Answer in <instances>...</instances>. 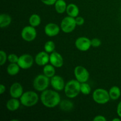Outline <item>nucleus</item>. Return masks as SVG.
<instances>
[{
	"mask_svg": "<svg viewBox=\"0 0 121 121\" xmlns=\"http://www.w3.org/2000/svg\"><path fill=\"white\" fill-rule=\"evenodd\" d=\"M41 17L37 14H32L29 18L30 25L34 27H38L41 24Z\"/></svg>",
	"mask_w": 121,
	"mask_h": 121,
	"instance_id": "obj_24",
	"label": "nucleus"
},
{
	"mask_svg": "<svg viewBox=\"0 0 121 121\" xmlns=\"http://www.w3.org/2000/svg\"><path fill=\"white\" fill-rule=\"evenodd\" d=\"M50 63L57 68H60L63 65V58L59 53L53 52L50 54Z\"/></svg>",
	"mask_w": 121,
	"mask_h": 121,
	"instance_id": "obj_13",
	"label": "nucleus"
},
{
	"mask_svg": "<svg viewBox=\"0 0 121 121\" xmlns=\"http://www.w3.org/2000/svg\"><path fill=\"white\" fill-rule=\"evenodd\" d=\"M40 100L44 106L48 108H53L59 105L61 97L57 91L46 89L41 93Z\"/></svg>",
	"mask_w": 121,
	"mask_h": 121,
	"instance_id": "obj_1",
	"label": "nucleus"
},
{
	"mask_svg": "<svg viewBox=\"0 0 121 121\" xmlns=\"http://www.w3.org/2000/svg\"><path fill=\"white\" fill-rule=\"evenodd\" d=\"M44 4L46 5H53L55 4L57 0H40Z\"/></svg>",
	"mask_w": 121,
	"mask_h": 121,
	"instance_id": "obj_31",
	"label": "nucleus"
},
{
	"mask_svg": "<svg viewBox=\"0 0 121 121\" xmlns=\"http://www.w3.org/2000/svg\"><path fill=\"white\" fill-rule=\"evenodd\" d=\"M66 13L69 16L76 18L79 15V8L76 4L71 3L67 5V8H66Z\"/></svg>",
	"mask_w": 121,
	"mask_h": 121,
	"instance_id": "obj_17",
	"label": "nucleus"
},
{
	"mask_svg": "<svg viewBox=\"0 0 121 121\" xmlns=\"http://www.w3.org/2000/svg\"><path fill=\"white\" fill-rule=\"evenodd\" d=\"M76 23L77 26H82L85 23V19L81 16H78L75 18Z\"/></svg>",
	"mask_w": 121,
	"mask_h": 121,
	"instance_id": "obj_30",
	"label": "nucleus"
},
{
	"mask_svg": "<svg viewBox=\"0 0 121 121\" xmlns=\"http://www.w3.org/2000/svg\"><path fill=\"white\" fill-rule=\"evenodd\" d=\"M50 83L49 78L44 74H39L33 80V87L38 92H43L47 89Z\"/></svg>",
	"mask_w": 121,
	"mask_h": 121,
	"instance_id": "obj_4",
	"label": "nucleus"
},
{
	"mask_svg": "<svg viewBox=\"0 0 121 121\" xmlns=\"http://www.w3.org/2000/svg\"><path fill=\"white\" fill-rule=\"evenodd\" d=\"M74 74L76 79L80 83L87 82L90 77L89 72L87 69L82 66H78L74 68Z\"/></svg>",
	"mask_w": 121,
	"mask_h": 121,
	"instance_id": "obj_7",
	"label": "nucleus"
},
{
	"mask_svg": "<svg viewBox=\"0 0 121 121\" xmlns=\"http://www.w3.org/2000/svg\"><path fill=\"white\" fill-rule=\"evenodd\" d=\"M76 26L75 18L68 15L61 20L60 28L63 33H70L74 30Z\"/></svg>",
	"mask_w": 121,
	"mask_h": 121,
	"instance_id": "obj_6",
	"label": "nucleus"
},
{
	"mask_svg": "<svg viewBox=\"0 0 121 121\" xmlns=\"http://www.w3.org/2000/svg\"><path fill=\"white\" fill-rule=\"evenodd\" d=\"M59 105L60 106V108L65 112L71 111L74 107V105L72 101L69 100H66V99L61 100Z\"/></svg>",
	"mask_w": 121,
	"mask_h": 121,
	"instance_id": "obj_21",
	"label": "nucleus"
},
{
	"mask_svg": "<svg viewBox=\"0 0 121 121\" xmlns=\"http://www.w3.org/2000/svg\"><path fill=\"white\" fill-rule=\"evenodd\" d=\"M112 121H121V119H119V118H114V119H112Z\"/></svg>",
	"mask_w": 121,
	"mask_h": 121,
	"instance_id": "obj_35",
	"label": "nucleus"
},
{
	"mask_svg": "<svg viewBox=\"0 0 121 121\" xmlns=\"http://www.w3.org/2000/svg\"><path fill=\"white\" fill-rule=\"evenodd\" d=\"M19 57L17 54L11 53L8 56V61L10 63H17L18 61Z\"/></svg>",
	"mask_w": 121,
	"mask_h": 121,
	"instance_id": "obj_28",
	"label": "nucleus"
},
{
	"mask_svg": "<svg viewBox=\"0 0 121 121\" xmlns=\"http://www.w3.org/2000/svg\"><path fill=\"white\" fill-rule=\"evenodd\" d=\"M12 18L11 16L5 13H2L0 15V27L1 28H5L11 23Z\"/></svg>",
	"mask_w": 121,
	"mask_h": 121,
	"instance_id": "obj_18",
	"label": "nucleus"
},
{
	"mask_svg": "<svg viewBox=\"0 0 121 121\" xmlns=\"http://www.w3.org/2000/svg\"><path fill=\"white\" fill-rule=\"evenodd\" d=\"M23 93V87L18 82L14 83L9 88V94L11 98L18 99L21 98Z\"/></svg>",
	"mask_w": 121,
	"mask_h": 121,
	"instance_id": "obj_15",
	"label": "nucleus"
},
{
	"mask_svg": "<svg viewBox=\"0 0 121 121\" xmlns=\"http://www.w3.org/2000/svg\"><path fill=\"white\" fill-rule=\"evenodd\" d=\"M39 97L37 93L33 91H30L24 92L20 98L21 104L26 107H31L38 103Z\"/></svg>",
	"mask_w": 121,
	"mask_h": 121,
	"instance_id": "obj_3",
	"label": "nucleus"
},
{
	"mask_svg": "<svg viewBox=\"0 0 121 121\" xmlns=\"http://www.w3.org/2000/svg\"><path fill=\"white\" fill-rule=\"evenodd\" d=\"M61 28L57 24L50 22L44 27V33L48 37L56 36L60 33Z\"/></svg>",
	"mask_w": 121,
	"mask_h": 121,
	"instance_id": "obj_12",
	"label": "nucleus"
},
{
	"mask_svg": "<svg viewBox=\"0 0 121 121\" xmlns=\"http://www.w3.org/2000/svg\"><path fill=\"white\" fill-rule=\"evenodd\" d=\"M80 92L85 95H89L91 92V87L86 82L80 83Z\"/></svg>",
	"mask_w": 121,
	"mask_h": 121,
	"instance_id": "obj_26",
	"label": "nucleus"
},
{
	"mask_svg": "<svg viewBox=\"0 0 121 121\" xmlns=\"http://www.w3.org/2000/svg\"><path fill=\"white\" fill-rule=\"evenodd\" d=\"M34 61L35 63L40 66H44L50 62V55L46 51L40 52L36 54Z\"/></svg>",
	"mask_w": 121,
	"mask_h": 121,
	"instance_id": "obj_14",
	"label": "nucleus"
},
{
	"mask_svg": "<svg viewBox=\"0 0 121 121\" xmlns=\"http://www.w3.org/2000/svg\"><path fill=\"white\" fill-rule=\"evenodd\" d=\"M33 56L29 54H24L19 57L17 64L22 69H28L33 66L34 63Z\"/></svg>",
	"mask_w": 121,
	"mask_h": 121,
	"instance_id": "obj_9",
	"label": "nucleus"
},
{
	"mask_svg": "<svg viewBox=\"0 0 121 121\" xmlns=\"http://www.w3.org/2000/svg\"><path fill=\"white\" fill-rule=\"evenodd\" d=\"M67 4L65 0H57L54 4L55 10L58 14H63L66 11Z\"/></svg>",
	"mask_w": 121,
	"mask_h": 121,
	"instance_id": "obj_19",
	"label": "nucleus"
},
{
	"mask_svg": "<svg viewBox=\"0 0 121 121\" xmlns=\"http://www.w3.org/2000/svg\"><path fill=\"white\" fill-rule=\"evenodd\" d=\"M43 71V74L49 78H52L55 75V67L53 66L52 64H50V65L47 64L46 65H45L44 66Z\"/></svg>",
	"mask_w": 121,
	"mask_h": 121,
	"instance_id": "obj_22",
	"label": "nucleus"
},
{
	"mask_svg": "<svg viewBox=\"0 0 121 121\" xmlns=\"http://www.w3.org/2000/svg\"><path fill=\"white\" fill-rule=\"evenodd\" d=\"M21 36L24 41L27 42L34 41L37 37V31L35 27L30 25L24 27L21 31Z\"/></svg>",
	"mask_w": 121,
	"mask_h": 121,
	"instance_id": "obj_8",
	"label": "nucleus"
},
{
	"mask_svg": "<svg viewBox=\"0 0 121 121\" xmlns=\"http://www.w3.org/2000/svg\"><path fill=\"white\" fill-rule=\"evenodd\" d=\"M20 104H21V102L17 98H12L11 99H9L7 101L6 107L8 111L14 112L18 109L20 106Z\"/></svg>",
	"mask_w": 121,
	"mask_h": 121,
	"instance_id": "obj_16",
	"label": "nucleus"
},
{
	"mask_svg": "<svg viewBox=\"0 0 121 121\" xmlns=\"http://www.w3.org/2000/svg\"><path fill=\"white\" fill-rule=\"evenodd\" d=\"M117 112L118 115L119 116L120 118H121V101L118 104V106H117Z\"/></svg>",
	"mask_w": 121,
	"mask_h": 121,
	"instance_id": "obj_33",
	"label": "nucleus"
},
{
	"mask_svg": "<svg viewBox=\"0 0 121 121\" xmlns=\"http://www.w3.org/2000/svg\"><path fill=\"white\" fill-rule=\"evenodd\" d=\"M20 69L17 63H10L7 66V73L10 76H15L19 73Z\"/></svg>",
	"mask_w": 121,
	"mask_h": 121,
	"instance_id": "obj_23",
	"label": "nucleus"
},
{
	"mask_svg": "<svg viewBox=\"0 0 121 121\" xmlns=\"http://www.w3.org/2000/svg\"><path fill=\"white\" fill-rule=\"evenodd\" d=\"M93 121H106V118L103 115L96 116L93 119Z\"/></svg>",
	"mask_w": 121,
	"mask_h": 121,
	"instance_id": "obj_32",
	"label": "nucleus"
},
{
	"mask_svg": "<svg viewBox=\"0 0 121 121\" xmlns=\"http://www.w3.org/2000/svg\"><path fill=\"white\" fill-rule=\"evenodd\" d=\"M64 91L67 98L73 99L80 93V83L76 79L70 80L65 85Z\"/></svg>",
	"mask_w": 121,
	"mask_h": 121,
	"instance_id": "obj_2",
	"label": "nucleus"
},
{
	"mask_svg": "<svg viewBox=\"0 0 121 121\" xmlns=\"http://www.w3.org/2000/svg\"><path fill=\"white\" fill-rule=\"evenodd\" d=\"M92 98L96 104L99 105L107 104L111 99L109 92L102 88H98L95 90L92 93Z\"/></svg>",
	"mask_w": 121,
	"mask_h": 121,
	"instance_id": "obj_5",
	"label": "nucleus"
},
{
	"mask_svg": "<svg viewBox=\"0 0 121 121\" xmlns=\"http://www.w3.org/2000/svg\"><path fill=\"white\" fill-rule=\"evenodd\" d=\"M8 60V56L4 50L0 51V65L3 66Z\"/></svg>",
	"mask_w": 121,
	"mask_h": 121,
	"instance_id": "obj_27",
	"label": "nucleus"
},
{
	"mask_svg": "<svg viewBox=\"0 0 121 121\" xmlns=\"http://www.w3.org/2000/svg\"><path fill=\"white\" fill-rule=\"evenodd\" d=\"M102 44L101 40L98 38H94L91 40V46L93 47H99Z\"/></svg>",
	"mask_w": 121,
	"mask_h": 121,
	"instance_id": "obj_29",
	"label": "nucleus"
},
{
	"mask_svg": "<svg viewBox=\"0 0 121 121\" xmlns=\"http://www.w3.org/2000/svg\"><path fill=\"white\" fill-rule=\"evenodd\" d=\"M50 85L53 89L56 91H61L65 89V80L62 77L58 75H54L51 78Z\"/></svg>",
	"mask_w": 121,
	"mask_h": 121,
	"instance_id": "obj_11",
	"label": "nucleus"
},
{
	"mask_svg": "<svg viewBox=\"0 0 121 121\" xmlns=\"http://www.w3.org/2000/svg\"><path fill=\"white\" fill-rule=\"evenodd\" d=\"M75 46L81 52H86L92 47L91 40L86 37H80L76 40Z\"/></svg>",
	"mask_w": 121,
	"mask_h": 121,
	"instance_id": "obj_10",
	"label": "nucleus"
},
{
	"mask_svg": "<svg viewBox=\"0 0 121 121\" xmlns=\"http://www.w3.org/2000/svg\"><path fill=\"white\" fill-rule=\"evenodd\" d=\"M109 94L111 99L114 100H117L121 96V91L120 88L117 86H112L109 91Z\"/></svg>",
	"mask_w": 121,
	"mask_h": 121,
	"instance_id": "obj_20",
	"label": "nucleus"
},
{
	"mask_svg": "<svg viewBox=\"0 0 121 121\" xmlns=\"http://www.w3.org/2000/svg\"><path fill=\"white\" fill-rule=\"evenodd\" d=\"M6 90V87L3 84H1L0 85V94L2 95L5 92Z\"/></svg>",
	"mask_w": 121,
	"mask_h": 121,
	"instance_id": "obj_34",
	"label": "nucleus"
},
{
	"mask_svg": "<svg viewBox=\"0 0 121 121\" xmlns=\"http://www.w3.org/2000/svg\"><path fill=\"white\" fill-rule=\"evenodd\" d=\"M55 48V43H54L53 41H51V40L47 41V42L45 43L44 46V51H46V52L48 53H52V52H54Z\"/></svg>",
	"mask_w": 121,
	"mask_h": 121,
	"instance_id": "obj_25",
	"label": "nucleus"
}]
</instances>
